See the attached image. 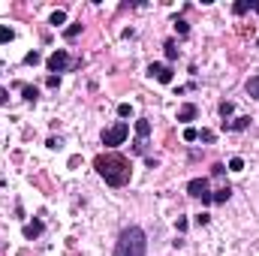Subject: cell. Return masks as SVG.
I'll return each mask as SVG.
<instances>
[{
    "label": "cell",
    "instance_id": "obj_1",
    "mask_svg": "<svg viewBox=\"0 0 259 256\" xmlns=\"http://www.w3.org/2000/svg\"><path fill=\"white\" fill-rule=\"evenodd\" d=\"M94 169H97V175L105 181L108 187H127L130 178H133V163L124 154H118V151L97 154L94 157Z\"/></svg>",
    "mask_w": 259,
    "mask_h": 256
},
{
    "label": "cell",
    "instance_id": "obj_2",
    "mask_svg": "<svg viewBox=\"0 0 259 256\" xmlns=\"http://www.w3.org/2000/svg\"><path fill=\"white\" fill-rule=\"evenodd\" d=\"M112 256H148V235L139 223H130L121 229Z\"/></svg>",
    "mask_w": 259,
    "mask_h": 256
},
{
    "label": "cell",
    "instance_id": "obj_3",
    "mask_svg": "<svg viewBox=\"0 0 259 256\" xmlns=\"http://www.w3.org/2000/svg\"><path fill=\"white\" fill-rule=\"evenodd\" d=\"M127 136H130V124H127V121H118V124H112V127H105L100 139H103L105 148H118V145H124Z\"/></svg>",
    "mask_w": 259,
    "mask_h": 256
},
{
    "label": "cell",
    "instance_id": "obj_4",
    "mask_svg": "<svg viewBox=\"0 0 259 256\" xmlns=\"http://www.w3.org/2000/svg\"><path fill=\"white\" fill-rule=\"evenodd\" d=\"M69 66H76L69 60V51L66 49H54L49 57H46V69H49V76H60V72H66Z\"/></svg>",
    "mask_w": 259,
    "mask_h": 256
},
{
    "label": "cell",
    "instance_id": "obj_5",
    "mask_svg": "<svg viewBox=\"0 0 259 256\" xmlns=\"http://www.w3.org/2000/svg\"><path fill=\"white\" fill-rule=\"evenodd\" d=\"M187 196L202 199V205H211V181H208V178H193V181H187Z\"/></svg>",
    "mask_w": 259,
    "mask_h": 256
},
{
    "label": "cell",
    "instance_id": "obj_6",
    "mask_svg": "<svg viewBox=\"0 0 259 256\" xmlns=\"http://www.w3.org/2000/svg\"><path fill=\"white\" fill-rule=\"evenodd\" d=\"M148 76H151V79H157L160 85H172V79H175V69H172L169 63H151V66H148Z\"/></svg>",
    "mask_w": 259,
    "mask_h": 256
},
{
    "label": "cell",
    "instance_id": "obj_7",
    "mask_svg": "<svg viewBox=\"0 0 259 256\" xmlns=\"http://www.w3.org/2000/svg\"><path fill=\"white\" fill-rule=\"evenodd\" d=\"M43 229H46V223L40 220V217H33L30 223H24V229H21V235L27 238V241H33V238H40L43 235Z\"/></svg>",
    "mask_w": 259,
    "mask_h": 256
},
{
    "label": "cell",
    "instance_id": "obj_8",
    "mask_svg": "<svg viewBox=\"0 0 259 256\" xmlns=\"http://www.w3.org/2000/svg\"><path fill=\"white\" fill-rule=\"evenodd\" d=\"M199 115V108L193 105V102H184L181 108H178V121H184V124H187V121H193Z\"/></svg>",
    "mask_w": 259,
    "mask_h": 256
},
{
    "label": "cell",
    "instance_id": "obj_9",
    "mask_svg": "<svg viewBox=\"0 0 259 256\" xmlns=\"http://www.w3.org/2000/svg\"><path fill=\"white\" fill-rule=\"evenodd\" d=\"M229 196H232V187H229V184H223L220 190H214V193H211V205H223V202H229Z\"/></svg>",
    "mask_w": 259,
    "mask_h": 256
},
{
    "label": "cell",
    "instance_id": "obj_10",
    "mask_svg": "<svg viewBox=\"0 0 259 256\" xmlns=\"http://www.w3.org/2000/svg\"><path fill=\"white\" fill-rule=\"evenodd\" d=\"M250 127V118L247 115H241V118H235V121H223V130H232V133H241V130H247Z\"/></svg>",
    "mask_w": 259,
    "mask_h": 256
},
{
    "label": "cell",
    "instance_id": "obj_11",
    "mask_svg": "<svg viewBox=\"0 0 259 256\" xmlns=\"http://www.w3.org/2000/svg\"><path fill=\"white\" fill-rule=\"evenodd\" d=\"M136 136H139L142 145H145L148 136H151V121H148V118H139V121H136Z\"/></svg>",
    "mask_w": 259,
    "mask_h": 256
},
{
    "label": "cell",
    "instance_id": "obj_12",
    "mask_svg": "<svg viewBox=\"0 0 259 256\" xmlns=\"http://www.w3.org/2000/svg\"><path fill=\"white\" fill-rule=\"evenodd\" d=\"M253 6H256V0H238V3H232V12L247 15V12H253Z\"/></svg>",
    "mask_w": 259,
    "mask_h": 256
},
{
    "label": "cell",
    "instance_id": "obj_13",
    "mask_svg": "<svg viewBox=\"0 0 259 256\" xmlns=\"http://www.w3.org/2000/svg\"><path fill=\"white\" fill-rule=\"evenodd\" d=\"M15 40V30L9 27V24H0V46H3V43H12Z\"/></svg>",
    "mask_w": 259,
    "mask_h": 256
},
{
    "label": "cell",
    "instance_id": "obj_14",
    "mask_svg": "<svg viewBox=\"0 0 259 256\" xmlns=\"http://www.w3.org/2000/svg\"><path fill=\"white\" fill-rule=\"evenodd\" d=\"M79 33H82V21H72V24L63 30V40H76Z\"/></svg>",
    "mask_w": 259,
    "mask_h": 256
},
{
    "label": "cell",
    "instance_id": "obj_15",
    "mask_svg": "<svg viewBox=\"0 0 259 256\" xmlns=\"http://www.w3.org/2000/svg\"><path fill=\"white\" fill-rule=\"evenodd\" d=\"M21 94H24L27 102H36V100H40V91H36L33 85H21Z\"/></svg>",
    "mask_w": 259,
    "mask_h": 256
},
{
    "label": "cell",
    "instance_id": "obj_16",
    "mask_svg": "<svg viewBox=\"0 0 259 256\" xmlns=\"http://www.w3.org/2000/svg\"><path fill=\"white\" fill-rule=\"evenodd\" d=\"M163 49H166V60H169V66H172V63H175V60H178V46H175V43H172V40H169V43H166V46H163Z\"/></svg>",
    "mask_w": 259,
    "mask_h": 256
},
{
    "label": "cell",
    "instance_id": "obj_17",
    "mask_svg": "<svg viewBox=\"0 0 259 256\" xmlns=\"http://www.w3.org/2000/svg\"><path fill=\"white\" fill-rule=\"evenodd\" d=\"M244 88H247V94H250L253 100H259V76H253V79H247V85H244Z\"/></svg>",
    "mask_w": 259,
    "mask_h": 256
},
{
    "label": "cell",
    "instance_id": "obj_18",
    "mask_svg": "<svg viewBox=\"0 0 259 256\" xmlns=\"http://www.w3.org/2000/svg\"><path fill=\"white\" fill-rule=\"evenodd\" d=\"M24 63H27V66H36V63H43V54L33 49V51H27V54H24Z\"/></svg>",
    "mask_w": 259,
    "mask_h": 256
},
{
    "label": "cell",
    "instance_id": "obj_19",
    "mask_svg": "<svg viewBox=\"0 0 259 256\" xmlns=\"http://www.w3.org/2000/svg\"><path fill=\"white\" fill-rule=\"evenodd\" d=\"M63 21H66V12H63V9H54L52 18H49V24H54V27H60Z\"/></svg>",
    "mask_w": 259,
    "mask_h": 256
},
{
    "label": "cell",
    "instance_id": "obj_20",
    "mask_svg": "<svg viewBox=\"0 0 259 256\" xmlns=\"http://www.w3.org/2000/svg\"><path fill=\"white\" fill-rule=\"evenodd\" d=\"M232 112H235V105H232V102H220V118H223V121L232 118Z\"/></svg>",
    "mask_w": 259,
    "mask_h": 256
},
{
    "label": "cell",
    "instance_id": "obj_21",
    "mask_svg": "<svg viewBox=\"0 0 259 256\" xmlns=\"http://www.w3.org/2000/svg\"><path fill=\"white\" fill-rule=\"evenodd\" d=\"M175 30H178L181 36H187V33H190V24L184 21V18H175Z\"/></svg>",
    "mask_w": 259,
    "mask_h": 256
},
{
    "label": "cell",
    "instance_id": "obj_22",
    "mask_svg": "<svg viewBox=\"0 0 259 256\" xmlns=\"http://www.w3.org/2000/svg\"><path fill=\"white\" fill-rule=\"evenodd\" d=\"M130 115H133V105L130 102H121L118 105V118H130Z\"/></svg>",
    "mask_w": 259,
    "mask_h": 256
},
{
    "label": "cell",
    "instance_id": "obj_23",
    "mask_svg": "<svg viewBox=\"0 0 259 256\" xmlns=\"http://www.w3.org/2000/svg\"><path fill=\"white\" fill-rule=\"evenodd\" d=\"M199 139V130L196 127H187V130H184V142H196Z\"/></svg>",
    "mask_w": 259,
    "mask_h": 256
},
{
    "label": "cell",
    "instance_id": "obj_24",
    "mask_svg": "<svg viewBox=\"0 0 259 256\" xmlns=\"http://www.w3.org/2000/svg\"><path fill=\"white\" fill-rule=\"evenodd\" d=\"M241 169H244V160L241 157H232L229 160V172H241Z\"/></svg>",
    "mask_w": 259,
    "mask_h": 256
},
{
    "label": "cell",
    "instance_id": "obj_25",
    "mask_svg": "<svg viewBox=\"0 0 259 256\" xmlns=\"http://www.w3.org/2000/svg\"><path fill=\"white\" fill-rule=\"evenodd\" d=\"M223 172H226V166H223V163H214V166H211V175H214V178H220Z\"/></svg>",
    "mask_w": 259,
    "mask_h": 256
},
{
    "label": "cell",
    "instance_id": "obj_26",
    "mask_svg": "<svg viewBox=\"0 0 259 256\" xmlns=\"http://www.w3.org/2000/svg\"><path fill=\"white\" fill-rule=\"evenodd\" d=\"M199 139H202L205 145H211V142H214V133H211V130H202V133H199Z\"/></svg>",
    "mask_w": 259,
    "mask_h": 256
},
{
    "label": "cell",
    "instance_id": "obj_27",
    "mask_svg": "<svg viewBox=\"0 0 259 256\" xmlns=\"http://www.w3.org/2000/svg\"><path fill=\"white\" fill-rule=\"evenodd\" d=\"M208 220H211V214H205V211L196 214V223H199V226H208Z\"/></svg>",
    "mask_w": 259,
    "mask_h": 256
},
{
    "label": "cell",
    "instance_id": "obj_28",
    "mask_svg": "<svg viewBox=\"0 0 259 256\" xmlns=\"http://www.w3.org/2000/svg\"><path fill=\"white\" fill-rule=\"evenodd\" d=\"M175 226H178V232H187V217H178Z\"/></svg>",
    "mask_w": 259,
    "mask_h": 256
},
{
    "label": "cell",
    "instance_id": "obj_29",
    "mask_svg": "<svg viewBox=\"0 0 259 256\" xmlns=\"http://www.w3.org/2000/svg\"><path fill=\"white\" fill-rule=\"evenodd\" d=\"M46 85H49V88H60V76H49Z\"/></svg>",
    "mask_w": 259,
    "mask_h": 256
},
{
    "label": "cell",
    "instance_id": "obj_30",
    "mask_svg": "<svg viewBox=\"0 0 259 256\" xmlns=\"http://www.w3.org/2000/svg\"><path fill=\"white\" fill-rule=\"evenodd\" d=\"M6 102H9V91L0 88V105H6Z\"/></svg>",
    "mask_w": 259,
    "mask_h": 256
},
{
    "label": "cell",
    "instance_id": "obj_31",
    "mask_svg": "<svg viewBox=\"0 0 259 256\" xmlns=\"http://www.w3.org/2000/svg\"><path fill=\"white\" fill-rule=\"evenodd\" d=\"M253 12H259V3H256V6H253Z\"/></svg>",
    "mask_w": 259,
    "mask_h": 256
}]
</instances>
